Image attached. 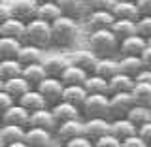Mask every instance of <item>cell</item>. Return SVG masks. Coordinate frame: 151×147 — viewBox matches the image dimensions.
<instances>
[{"mask_svg":"<svg viewBox=\"0 0 151 147\" xmlns=\"http://www.w3.org/2000/svg\"><path fill=\"white\" fill-rule=\"evenodd\" d=\"M78 36H79V27L76 19L60 15L51 23V45L59 47V49H68L76 44Z\"/></svg>","mask_w":151,"mask_h":147,"instance_id":"cell-1","label":"cell"},{"mask_svg":"<svg viewBox=\"0 0 151 147\" xmlns=\"http://www.w3.org/2000/svg\"><path fill=\"white\" fill-rule=\"evenodd\" d=\"M87 45L96 57H117L119 40L111 32V28H96L89 30Z\"/></svg>","mask_w":151,"mask_h":147,"instance_id":"cell-2","label":"cell"},{"mask_svg":"<svg viewBox=\"0 0 151 147\" xmlns=\"http://www.w3.org/2000/svg\"><path fill=\"white\" fill-rule=\"evenodd\" d=\"M23 42L32 44L40 49H47L51 45V23L42 21V19H30L25 23V38Z\"/></svg>","mask_w":151,"mask_h":147,"instance_id":"cell-3","label":"cell"},{"mask_svg":"<svg viewBox=\"0 0 151 147\" xmlns=\"http://www.w3.org/2000/svg\"><path fill=\"white\" fill-rule=\"evenodd\" d=\"M79 113H81V119H87V117H110V94H102V93L87 94L83 104L79 106Z\"/></svg>","mask_w":151,"mask_h":147,"instance_id":"cell-4","label":"cell"},{"mask_svg":"<svg viewBox=\"0 0 151 147\" xmlns=\"http://www.w3.org/2000/svg\"><path fill=\"white\" fill-rule=\"evenodd\" d=\"M38 91L40 94L45 98L47 106H53L55 102H59L63 98V89H64V83L60 81L59 77H53V75H47L44 77L40 83H38Z\"/></svg>","mask_w":151,"mask_h":147,"instance_id":"cell-5","label":"cell"},{"mask_svg":"<svg viewBox=\"0 0 151 147\" xmlns=\"http://www.w3.org/2000/svg\"><path fill=\"white\" fill-rule=\"evenodd\" d=\"M132 106H134V98H132L130 91L110 93V115L111 117H125Z\"/></svg>","mask_w":151,"mask_h":147,"instance_id":"cell-6","label":"cell"},{"mask_svg":"<svg viewBox=\"0 0 151 147\" xmlns=\"http://www.w3.org/2000/svg\"><path fill=\"white\" fill-rule=\"evenodd\" d=\"M53 132L40 128V126H27L25 128V143L27 147H49L53 143Z\"/></svg>","mask_w":151,"mask_h":147,"instance_id":"cell-7","label":"cell"},{"mask_svg":"<svg viewBox=\"0 0 151 147\" xmlns=\"http://www.w3.org/2000/svg\"><path fill=\"white\" fill-rule=\"evenodd\" d=\"M28 115H30V111H27L19 102H13L12 106L0 115V123H2V125H19V126H23V128H27L28 126Z\"/></svg>","mask_w":151,"mask_h":147,"instance_id":"cell-8","label":"cell"},{"mask_svg":"<svg viewBox=\"0 0 151 147\" xmlns=\"http://www.w3.org/2000/svg\"><path fill=\"white\" fill-rule=\"evenodd\" d=\"M63 15L72 17L76 21H83L85 15L89 13V2L87 0H57Z\"/></svg>","mask_w":151,"mask_h":147,"instance_id":"cell-9","label":"cell"},{"mask_svg":"<svg viewBox=\"0 0 151 147\" xmlns=\"http://www.w3.org/2000/svg\"><path fill=\"white\" fill-rule=\"evenodd\" d=\"M83 21L89 30H96V28H110L115 17H113L111 9H89Z\"/></svg>","mask_w":151,"mask_h":147,"instance_id":"cell-10","label":"cell"},{"mask_svg":"<svg viewBox=\"0 0 151 147\" xmlns=\"http://www.w3.org/2000/svg\"><path fill=\"white\" fill-rule=\"evenodd\" d=\"M83 134V119L81 117H76V119H68V121H63L57 125V130H55V136L59 141H68L70 138L74 136H79Z\"/></svg>","mask_w":151,"mask_h":147,"instance_id":"cell-11","label":"cell"},{"mask_svg":"<svg viewBox=\"0 0 151 147\" xmlns=\"http://www.w3.org/2000/svg\"><path fill=\"white\" fill-rule=\"evenodd\" d=\"M9 9H12V17L27 23L36 17L38 2L36 0H13V2H9Z\"/></svg>","mask_w":151,"mask_h":147,"instance_id":"cell-12","label":"cell"},{"mask_svg":"<svg viewBox=\"0 0 151 147\" xmlns=\"http://www.w3.org/2000/svg\"><path fill=\"white\" fill-rule=\"evenodd\" d=\"M110 132V121L108 117H87L83 119V134L89 140H96L98 136Z\"/></svg>","mask_w":151,"mask_h":147,"instance_id":"cell-13","label":"cell"},{"mask_svg":"<svg viewBox=\"0 0 151 147\" xmlns=\"http://www.w3.org/2000/svg\"><path fill=\"white\" fill-rule=\"evenodd\" d=\"M28 126H40V128H45V130L55 134L57 121H55V117H53L49 108H42V110L30 111V115H28Z\"/></svg>","mask_w":151,"mask_h":147,"instance_id":"cell-14","label":"cell"},{"mask_svg":"<svg viewBox=\"0 0 151 147\" xmlns=\"http://www.w3.org/2000/svg\"><path fill=\"white\" fill-rule=\"evenodd\" d=\"M147 42L140 34H130L127 38L119 40V49H117V57L119 55H142V51L145 49Z\"/></svg>","mask_w":151,"mask_h":147,"instance_id":"cell-15","label":"cell"},{"mask_svg":"<svg viewBox=\"0 0 151 147\" xmlns=\"http://www.w3.org/2000/svg\"><path fill=\"white\" fill-rule=\"evenodd\" d=\"M51 113H53L57 125L63 121H68V119H76V117H81V113H79V108L74 106V104L66 102V100H59L55 102L53 106H49Z\"/></svg>","mask_w":151,"mask_h":147,"instance_id":"cell-16","label":"cell"},{"mask_svg":"<svg viewBox=\"0 0 151 147\" xmlns=\"http://www.w3.org/2000/svg\"><path fill=\"white\" fill-rule=\"evenodd\" d=\"M17 102L21 104L27 111H36V110H42V108H49L47 102H45V98L40 94V91H38L36 87H30Z\"/></svg>","mask_w":151,"mask_h":147,"instance_id":"cell-17","label":"cell"},{"mask_svg":"<svg viewBox=\"0 0 151 147\" xmlns=\"http://www.w3.org/2000/svg\"><path fill=\"white\" fill-rule=\"evenodd\" d=\"M111 13L115 19H130V21H136L140 17L134 0H115V4L111 8Z\"/></svg>","mask_w":151,"mask_h":147,"instance_id":"cell-18","label":"cell"},{"mask_svg":"<svg viewBox=\"0 0 151 147\" xmlns=\"http://www.w3.org/2000/svg\"><path fill=\"white\" fill-rule=\"evenodd\" d=\"M110 132L115 138L125 140L127 136H130V134L136 132V125L127 115L125 117H113V121H110Z\"/></svg>","mask_w":151,"mask_h":147,"instance_id":"cell-19","label":"cell"},{"mask_svg":"<svg viewBox=\"0 0 151 147\" xmlns=\"http://www.w3.org/2000/svg\"><path fill=\"white\" fill-rule=\"evenodd\" d=\"M42 51H44V49H40V47H36V45H32V44L23 42L21 47H19V51H17V57H15V59H17L23 66L32 64V62H42V60H44Z\"/></svg>","mask_w":151,"mask_h":147,"instance_id":"cell-20","label":"cell"},{"mask_svg":"<svg viewBox=\"0 0 151 147\" xmlns=\"http://www.w3.org/2000/svg\"><path fill=\"white\" fill-rule=\"evenodd\" d=\"M93 72L98 74L104 79H110L111 75H115L119 72V60H117V57H98L96 66H94Z\"/></svg>","mask_w":151,"mask_h":147,"instance_id":"cell-21","label":"cell"},{"mask_svg":"<svg viewBox=\"0 0 151 147\" xmlns=\"http://www.w3.org/2000/svg\"><path fill=\"white\" fill-rule=\"evenodd\" d=\"M2 89L17 102L19 98L30 89V85L23 79V75H17V77H9V79H6V81H2Z\"/></svg>","mask_w":151,"mask_h":147,"instance_id":"cell-22","label":"cell"},{"mask_svg":"<svg viewBox=\"0 0 151 147\" xmlns=\"http://www.w3.org/2000/svg\"><path fill=\"white\" fill-rule=\"evenodd\" d=\"M0 36H9V38H17L23 42L25 38V21H19L15 17H9L6 21L0 23Z\"/></svg>","mask_w":151,"mask_h":147,"instance_id":"cell-23","label":"cell"},{"mask_svg":"<svg viewBox=\"0 0 151 147\" xmlns=\"http://www.w3.org/2000/svg\"><path fill=\"white\" fill-rule=\"evenodd\" d=\"M117 60H119V72L129 74L132 77L144 68V60L140 55H119Z\"/></svg>","mask_w":151,"mask_h":147,"instance_id":"cell-24","label":"cell"},{"mask_svg":"<svg viewBox=\"0 0 151 147\" xmlns=\"http://www.w3.org/2000/svg\"><path fill=\"white\" fill-rule=\"evenodd\" d=\"M21 75H23V79H25L30 87H38V83H40L44 77H47V74H45L42 62H32V64L23 66Z\"/></svg>","mask_w":151,"mask_h":147,"instance_id":"cell-25","label":"cell"},{"mask_svg":"<svg viewBox=\"0 0 151 147\" xmlns=\"http://www.w3.org/2000/svg\"><path fill=\"white\" fill-rule=\"evenodd\" d=\"M85 77H87V72H85L83 68H79V66H76L70 62L66 68L63 70V74H60V81L64 85H83Z\"/></svg>","mask_w":151,"mask_h":147,"instance_id":"cell-26","label":"cell"},{"mask_svg":"<svg viewBox=\"0 0 151 147\" xmlns=\"http://www.w3.org/2000/svg\"><path fill=\"white\" fill-rule=\"evenodd\" d=\"M134 77L129 74H123V72H117L115 75H111L108 79V87H110V93H121V91H132L134 87Z\"/></svg>","mask_w":151,"mask_h":147,"instance_id":"cell-27","label":"cell"},{"mask_svg":"<svg viewBox=\"0 0 151 147\" xmlns=\"http://www.w3.org/2000/svg\"><path fill=\"white\" fill-rule=\"evenodd\" d=\"M96 60H98V57L94 55L91 49H87V51H76L72 55V60H70V62L79 66V68H83L87 74H91L94 70V66H96Z\"/></svg>","mask_w":151,"mask_h":147,"instance_id":"cell-28","label":"cell"},{"mask_svg":"<svg viewBox=\"0 0 151 147\" xmlns=\"http://www.w3.org/2000/svg\"><path fill=\"white\" fill-rule=\"evenodd\" d=\"M83 87L87 94H94V93H102V94H110V87H108V79L100 77L98 74H87L83 81Z\"/></svg>","mask_w":151,"mask_h":147,"instance_id":"cell-29","label":"cell"},{"mask_svg":"<svg viewBox=\"0 0 151 147\" xmlns=\"http://www.w3.org/2000/svg\"><path fill=\"white\" fill-rule=\"evenodd\" d=\"M0 140H2L4 147H8L13 141L25 140V128L19 125H2L0 126Z\"/></svg>","mask_w":151,"mask_h":147,"instance_id":"cell-30","label":"cell"},{"mask_svg":"<svg viewBox=\"0 0 151 147\" xmlns=\"http://www.w3.org/2000/svg\"><path fill=\"white\" fill-rule=\"evenodd\" d=\"M68 64H70V62L64 59V57H60V55H53V57H47V59L42 60V66H44L45 74H47V75H53V77H60L63 70H64Z\"/></svg>","mask_w":151,"mask_h":147,"instance_id":"cell-31","label":"cell"},{"mask_svg":"<svg viewBox=\"0 0 151 147\" xmlns=\"http://www.w3.org/2000/svg\"><path fill=\"white\" fill-rule=\"evenodd\" d=\"M85 96H87V91H85L83 85H64L63 89V98L60 100H66L70 104H74V106H81Z\"/></svg>","mask_w":151,"mask_h":147,"instance_id":"cell-32","label":"cell"},{"mask_svg":"<svg viewBox=\"0 0 151 147\" xmlns=\"http://www.w3.org/2000/svg\"><path fill=\"white\" fill-rule=\"evenodd\" d=\"M63 15L59 4L57 2H40L38 4V9H36V17L42 19V21H47V23H53L55 19H59Z\"/></svg>","mask_w":151,"mask_h":147,"instance_id":"cell-33","label":"cell"},{"mask_svg":"<svg viewBox=\"0 0 151 147\" xmlns=\"http://www.w3.org/2000/svg\"><path fill=\"white\" fill-rule=\"evenodd\" d=\"M23 64L13 57V59H0V81H6L9 77L21 75Z\"/></svg>","mask_w":151,"mask_h":147,"instance_id":"cell-34","label":"cell"},{"mask_svg":"<svg viewBox=\"0 0 151 147\" xmlns=\"http://www.w3.org/2000/svg\"><path fill=\"white\" fill-rule=\"evenodd\" d=\"M111 32L115 34L117 40H123V38L136 34V21H130V19H115L111 23Z\"/></svg>","mask_w":151,"mask_h":147,"instance_id":"cell-35","label":"cell"},{"mask_svg":"<svg viewBox=\"0 0 151 147\" xmlns=\"http://www.w3.org/2000/svg\"><path fill=\"white\" fill-rule=\"evenodd\" d=\"M23 42L17 38H9V36H0V59H13L17 57V51L21 47Z\"/></svg>","mask_w":151,"mask_h":147,"instance_id":"cell-36","label":"cell"},{"mask_svg":"<svg viewBox=\"0 0 151 147\" xmlns=\"http://www.w3.org/2000/svg\"><path fill=\"white\" fill-rule=\"evenodd\" d=\"M132 98H134V104H142V106L151 108V83H134L132 87Z\"/></svg>","mask_w":151,"mask_h":147,"instance_id":"cell-37","label":"cell"},{"mask_svg":"<svg viewBox=\"0 0 151 147\" xmlns=\"http://www.w3.org/2000/svg\"><path fill=\"white\" fill-rule=\"evenodd\" d=\"M127 117H129V119L136 125V128H138L140 125L151 121V108L142 106V104H134V106L129 110V113H127Z\"/></svg>","mask_w":151,"mask_h":147,"instance_id":"cell-38","label":"cell"},{"mask_svg":"<svg viewBox=\"0 0 151 147\" xmlns=\"http://www.w3.org/2000/svg\"><path fill=\"white\" fill-rule=\"evenodd\" d=\"M93 147H121V140L115 138L111 132H106L96 140H93Z\"/></svg>","mask_w":151,"mask_h":147,"instance_id":"cell-39","label":"cell"},{"mask_svg":"<svg viewBox=\"0 0 151 147\" xmlns=\"http://www.w3.org/2000/svg\"><path fill=\"white\" fill-rule=\"evenodd\" d=\"M136 34H140L145 40L151 36V15H140L136 19Z\"/></svg>","mask_w":151,"mask_h":147,"instance_id":"cell-40","label":"cell"},{"mask_svg":"<svg viewBox=\"0 0 151 147\" xmlns=\"http://www.w3.org/2000/svg\"><path fill=\"white\" fill-rule=\"evenodd\" d=\"M64 147H93V141L85 134H79V136L70 138L68 141H64Z\"/></svg>","mask_w":151,"mask_h":147,"instance_id":"cell-41","label":"cell"},{"mask_svg":"<svg viewBox=\"0 0 151 147\" xmlns=\"http://www.w3.org/2000/svg\"><path fill=\"white\" fill-rule=\"evenodd\" d=\"M121 147H145V141L138 136V132H134L125 140H121Z\"/></svg>","mask_w":151,"mask_h":147,"instance_id":"cell-42","label":"cell"},{"mask_svg":"<svg viewBox=\"0 0 151 147\" xmlns=\"http://www.w3.org/2000/svg\"><path fill=\"white\" fill-rule=\"evenodd\" d=\"M136 132H138V136L145 141V147H151V121L140 125L138 128H136Z\"/></svg>","mask_w":151,"mask_h":147,"instance_id":"cell-43","label":"cell"},{"mask_svg":"<svg viewBox=\"0 0 151 147\" xmlns=\"http://www.w3.org/2000/svg\"><path fill=\"white\" fill-rule=\"evenodd\" d=\"M91 9H111L115 0H87Z\"/></svg>","mask_w":151,"mask_h":147,"instance_id":"cell-44","label":"cell"},{"mask_svg":"<svg viewBox=\"0 0 151 147\" xmlns=\"http://www.w3.org/2000/svg\"><path fill=\"white\" fill-rule=\"evenodd\" d=\"M13 102H15V100H13V98L9 96L6 91H4V89H0V115H2V113L6 111Z\"/></svg>","mask_w":151,"mask_h":147,"instance_id":"cell-45","label":"cell"},{"mask_svg":"<svg viewBox=\"0 0 151 147\" xmlns=\"http://www.w3.org/2000/svg\"><path fill=\"white\" fill-rule=\"evenodd\" d=\"M140 15H151V0H134Z\"/></svg>","mask_w":151,"mask_h":147,"instance_id":"cell-46","label":"cell"},{"mask_svg":"<svg viewBox=\"0 0 151 147\" xmlns=\"http://www.w3.org/2000/svg\"><path fill=\"white\" fill-rule=\"evenodd\" d=\"M134 81H138V83H151V70L144 66V68L134 75Z\"/></svg>","mask_w":151,"mask_h":147,"instance_id":"cell-47","label":"cell"},{"mask_svg":"<svg viewBox=\"0 0 151 147\" xmlns=\"http://www.w3.org/2000/svg\"><path fill=\"white\" fill-rule=\"evenodd\" d=\"M12 17V9H9V2H4L0 0V23L6 21V19Z\"/></svg>","mask_w":151,"mask_h":147,"instance_id":"cell-48","label":"cell"},{"mask_svg":"<svg viewBox=\"0 0 151 147\" xmlns=\"http://www.w3.org/2000/svg\"><path fill=\"white\" fill-rule=\"evenodd\" d=\"M140 57H142V60H144V66L151 70V45H145V49L142 51Z\"/></svg>","mask_w":151,"mask_h":147,"instance_id":"cell-49","label":"cell"},{"mask_svg":"<svg viewBox=\"0 0 151 147\" xmlns=\"http://www.w3.org/2000/svg\"><path fill=\"white\" fill-rule=\"evenodd\" d=\"M36 2L40 4V2H57V0H36Z\"/></svg>","mask_w":151,"mask_h":147,"instance_id":"cell-50","label":"cell"},{"mask_svg":"<svg viewBox=\"0 0 151 147\" xmlns=\"http://www.w3.org/2000/svg\"><path fill=\"white\" fill-rule=\"evenodd\" d=\"M145 42H147V45H151V36L147 38V40H145Z\"/></svg>","mask_w":151,"mask_h":147,"instance_id":"cell-51","label":"cell"},{"mask_svg":"<svg viewBox=\"0 0 151 147\" xmlns=\"http://www.w3.org/2000/svg\"><path fill=\"white\" fill-rule=\"evenodd\" d=\"M0 147H4V143H2V140H0Z\"/></svg>","mask_w":151,"mask_h":147,"instance_id":"cell-52","label":"cell"},{"mask_svg":"<svg viewBox=\"0 0 151 147\" xmlns=\"http://www.w3.org/2000/svg\"><path fill=\"white\" fill-rule=\"evenodd\" d=\"M0 89H2V81H0Z\"/></svg>","mask_w":151,"mask_h":147,"instance_id":"cell-53","label":"cell"}]
</instances>
